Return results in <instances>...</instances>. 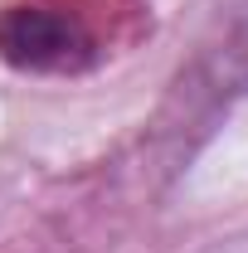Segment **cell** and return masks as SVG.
<instances>
[{"mask_svg":"<svg viewBox=\"0 0 248 253\" xmlns=\"http://www.w3.org/2000/svg\"><path fill=\"white\" fill-rule=\"evenodd\" d=\"M0 59L20 73H78L97 59V39L78 10L34 0L0 15Z\"/></svg>","mask_w":248,"mask_h":253,"instance_id":"obj_1","label":"cell"},{"mask_svg":"<svg viewBox=\"0 0 248 253\" xmlns=\"http://www.w3.org/2000/svg\"><path fill=\"white\" fill-rule=\"evenodd\" d=\"M185 112H219L248 93V0H224L180 73Z\"/></svg>","mask_w":248,"mask_h":253,"instance_id":"obj_2","label":"cell"},{"mask_svg":"<svg viewBox=\"0 0 248 253\" xmlns=\"http://www.w3.org/2000/svg\"><path fill=\"white\" fill-rule=\"evenodd\" d=\"M205 253H248V229H244V234H229V239H219V244H209Z\"/></svg>","mask_w":248,"mask_h":253,"instance_id":"obj_3","label":"cell"}]
</instances>
